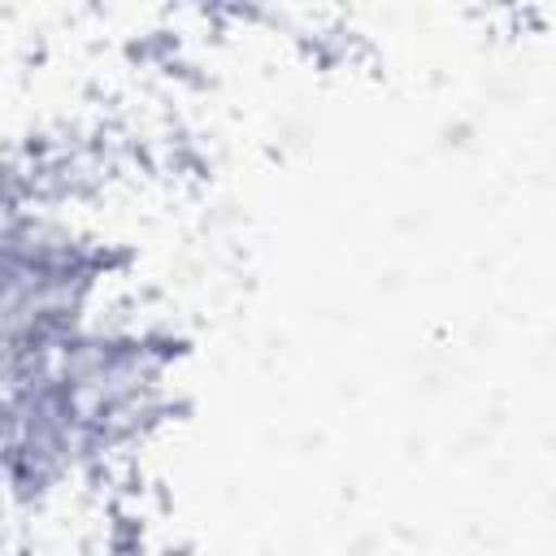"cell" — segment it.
<instances>
[{"instance_id": "1", "label": "cell", "mask_w": 556, "mask_h": 556, "mask_svg": "<svg viewBox=\"0 0 556 556\" xmlns=\"http://www.w3.org/2000/svg\"><path fill=\"white\" fill-rule=\"evenodd\" d=\"M96 252L52 217L0 222V365L52 348L87 326Z\"/></svg>"}, {"instance_id": "2", "label": "cell", "mask_w": 556, "mask_h": 556, "mask_svg": "<svg viewBox=\"0 0 556 556\" xmlns=\"http://www.w3.org/2000/svg\"><path fill=\"white\" fill-rule=\"evenodd\" d=\"M0 556H9V552H4V547H0Z\"/></svg>"}]
</instances>
